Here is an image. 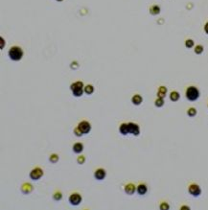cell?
<instances>
[{
    "label": "cell",
    "instance_id": "obj_1",
    "mask_svg": "<svg viewBox=\"0 0 208 210\" xmlns=\"http://www.w3.org/2000/svg\"><path fill=\"white\" fill-rule=\"evenodd\" d=\"M200 93L199 88L194 87V85L187 87L186 91H185L186 99L188 100V101H191V102L197 101V100L200 98Z\"/></svg>",
    "mask_w": 208,
    "mask_h": 210
},
{
    "label": "cell",
    "instance_id": "obj_2",
    "mask_svg": "<svg viewBox=\"0 0 208 210\" xmlns=\"http://www.w3.org/2000/svg\"><path fill=\"white\" fill-rule=\"evenodd\" d=\"M70 89L72 90V93L75 96V97H81V96L84 94L85 91V87L82 82H76L74 84H72L70 85Z\"/></svg>",
    "mask_w": 208,
    "mask_h": 210
},
{
    "label": "cell",
    "instance_id": "obj_3",
    "mask_svg": "<svg viewBox=\"0 0 208 210\" xmlns=\"http://www.w3.org/2000/svg\"><path fill=\"white\" fill-rule=\"evenodd\" d=\"M23 56V51L18 46H13L9 51V57L13 61H20Z\"/></svg>",
    "mask_w": 208,
    "mask_h": 210
},
{
    "label": "cell",
    "instance_id": "obj_4",
    "mask_svg": "<svg viewBox=\"0 0 208 210\" xmlns=\"http://www.w3.org/2000/svg\"><path fill=\"white\" fill-rule=\"evenodd\" d=\"M188 192L193 197H199V196H200V194H202V188H200L199 184L191 183L188 186Z\"/></svg>",
    "mask_w": 208,
    "mask_h": 210
},
{
    "label": "cell",
    "instance_id": "obj_5",
    "mask_svg": "<svg viewBox=\"0 0 208 210\" xmlns=\"http://www.w3.org/2000/svg\"><path fill=\"white\" fill-rule=\"evenodd\" d=\"M128 132L129 134H133L134 136H138L140 134V127L137 124L130 122L128 123Z\"/></svg>",
    "mask_w": 208,
    "mask_h": 210
},
{
    "label": "cell",
    "instance_id": "obj_6",
    "mask_svg": "<svg viewBox=\"0 0 208 210\" xmlns=\"http://www.w3.org/2000/svg\"><path fill=\"white\" fill-rule=\"evenodd\" d=\"M43 175V170L39 167H36L30 172V178L33 180H39Z\"/></svg>",
    "mask_w": 208,
    "mask_h": 210
},
{
    "label": "cell",
    "instance_id": "obj_7",
    "mask_svg": "<svg viewBox=\"0 0 208 210\" xmlns=\"http://www.w3.org/2000/svg\"><path fill=\"white\" fill-rule=\"evenodd\" d=\"M78 129L81 130L82 134H87L89 133L90 130H91V125H90V123L87 121H82L79 123Z\"/></svg>",
    "mask_w": 208,
    "mask_h": 210
},
{
    "label": "cell",
    "instance_id": "obj_8",
    "mask_svg": "<svg viewBox=\"0 0 208 210\" xmlns=\"http://www.w3.org/2000/svg\"><path fill=\"white\" fill-rule=\"evenodd\" d=\"M69 202L72 205H79L82 202V196L79 193H73L71 194V196L69 197Z\"/></svg>",
    "mask_w": 208,
    "mask_h": 210
},
{
    "label": "cell",
    "instance_id": "obj_9",
    "mask_svg": "<svg viewBox=\"0 0 208 210\" xmlns=\"http://www.w3.org/2000/svg\"><path fill=\"white\" fill-rule=\"evenodd\" d=\"M106 171L104 170V169H102V168H100V169L96 170L95 173H94V177H95L96 180H104V178H106Z\"/></svg>",
    "mask_w": 208,
    "mask_h": 210
},
{
    "label": "cell",
    "instance_id": "obj_10",
    "mask_svg": "<svg viewBox=\"0 0 208 210\" xmlns=\"http://www.w3.org/2000/svg\"><path fill=\"white\" fill-rule=\"evenodd\" d=\"M136 191L139 195L143 196L145 194H147L148 192V186L145 183H140L138 186L136 187Z\"/></svg>",
    "mask_w": 208,
    "mask_h": 210
},
{
    "label": "cell",
    "instance_id": "obj_11",
    "mask_svg": "<svg viewBox=\"0 0 208 210\" xmlns=\"http://www.w3.org/2000/svg\"><path fill=\"white\" fill-rule=\"evenodd\" d=\"M135 190H136V187L133 183H128L126 186H125V192L128 195H133Z\"/></svg>",
    "mask_w": 208,
    "mask_h": 210
},
{
    "label": "cell",
    "instance_id": "obj_12",
    "mask_svg": "<svg viewBox=\"0 0 208 210\" xmlns=\"http://www.w3.org/2000/svg\"><path fill=\"white\" fill-rule=\"evenodd\" d=\"M167 91L168 89L164 85H161V87H159L158 90H157V97H160V98H165L166 95H167Z\"/></svg>",
    "mask_w": 208,
    "mask_h": 210
},
{
    "label": "cell",
    "instance_id": "obj_13",
    "mask_svg": "<svg viewBox=\"0 0 208 210\" xmlns=\"http://www.w3.org/2000/svg\"><path fill=\"white\" fill-rule=\"evenodd\" d=\"M21 191L23 194H30L33 191V186L30 183H23L21 186Z\"/></svg>",
    "mask_w": 208,
    "mask_h": 210
},
{
    "label": "cell",
    "instance_id": "obj_14",
    "mask_svg": "<svg viewBox=\"0 0 208 210\" xmlns=\"http://www.w3.org/2000/svg\"><path fill=\"white\" fill-rule=\"evenodd\" d=\"M142 102H143V98H142V96L139 94H135V95H133V97L131 98V103L135 106L141 105Z\"/></svg>",
    "mask_w": 208,
    "mask_h": 210
},
{
    "label": "cell",
    "instance_id": "obj_15",
    "mask_svg": "<svg viewBox=\"0 0 208 210\" xmlns=\"http://www.w3.org/2000/svg\"><path fill=\"white\" fill-rule=\"evenodd\" d=\"M170 100H171L172 102H178V100L180 99V94L178 91H176V90H173L171 93H170Z\"/></svg>",
    "mask_w": 208,
    "mask_h": 210
},
{
    "label": "cell",
    "instance_id": "obj_16",
    "mask_svg": "<svg viewBox=\"0 0 208 210\" xmlns=\"http://www.w3.org/2000/svg\"><path fill=\"white\" fill-rule=\"evenodd\" d=\"M119 132L122 135H127L129 134L128 132V123H122L119 127Z\"/></svg>",
    "mask_w": 208,
    "mask_h": 210
},
{
    "label": "cell",
    "instance_id": "obj_17",
    "mask_svg": "<svg viewBox=\"0 0 208 210\" xmlns=\"http://www.w3.org/2000/svg\"><path fill=\"white\" fill-rule=\"evenodd\" d=\"M73 151L76 154H81L84 151V145L82 143H76L73 145Z\"/></svg>",
    "mask_w": 208,
    "mask_h": 210
},
{
    "label": "cell",
    "instance_id": "obj_18",
    "mask_svg": "<svg viewBox=\"0 0 208 210\" xmlns=\"http://www.w3.org/2000/svg\"><path fill=\"white\" fill-rule=\"evenodd\" d=\"M164 104H165L164 98L157 97V99L154 101V106H157V108H162V106H164Z\"/></svg>",
    "mask_w": 208,
    "mask_h": 210
},
{
    "label": "cell",
    "instance_id": "obj_19",
    "mask_svg": "<svg viewBox=\"0 0 208 210\" xmlns=\"http://www.w3.org/2000/svg\"><path fill=\"white\" fill-rule=\"evenodd\" d=\"M85 92L87 95H91L93 92H94V87H93V85H87L85 87Z\"/></svg>",
    "mask_w": 208,
    "mask_h": 210
},
{
    "label": "cell",
    "instance_id": "obj_20",
    "mask_svg": "<svg viewBox=\"0 0 208 210\" xmlns=\"http://www.w3.org/2000/svg\"><path fill=\"white\" fill-rule=\"evenodd\" d=\"M150 12H151V13H152V15H154V16H155V15H158V13H160V8H159L158 6L154 5V6L151 7V9H150Z\"/></svg>",
    "mask_w": 208,
    "mask_h": 210
},
{
    "label": "cell",
    "instance_id": "obj_21",
    "mask_svg": "<svg viewBox=\"0 0 208 210\" xmlns=\"http://www.w3.org/2000/svg\"><path fill=\"white\" fill-rule=\"evenodd\" d=\"M197 109L195 108H193V106L192 108H189L188 111H187V115L189 117H195L197 115Z\"/></svg>",
    "mask_w": 208,
    "mask_h": 210
},
{
    "label": "cell",
    "instance_id": "obj_22",
    "mask_svg": "<svg viewBox=\"0 0 208 210\" xmlns=\"http://www.w3.org/2000/svg\"><path fill=\"white\" fill-rule=\"evenodd\" d=\"M53 198H54L55 201H61V199H62V194H61V192H60V191L55 192V193H54V195H53Z\"/></svg>",
    "mask_w": 208,
    "mask_h": 210
},
{
    "label": "cell",
    "instance_id": "obj_23",
    "mask_svg": "<svg viewBox=\"0 0 208 210\" xmlns=\"http://www.w3.org/2000/svg\"><path fill=\"white\" fill-rule=\"evenodd\" d=\"M159 208H160L161 210H169L170 209V205L168 202H162L160 205H159Z\"/></svg>",
    "mask_w": 208,
    "mask_h": 210
},
{
    "label": "cell",
    "instance_id": "obj_24",
    "mask_svg": "<svg viewBox=\"0 0 208 210\" xmlns=\"http://www.w3.org/2000/svg\"><path fill=\"white\" fill-rule=\"evenodd\" d=\"M50 161L52 163H57L58 161H59V156L58 154H51L50 156Z\"/></svg>",
    "mask_w": 208,
    "mask_h": 210
},
{
    "label": "cell",
    "instance_id": "obj_25",
    "mask_svg": "<svg viewBox=\"0 0 208 210\" xmlns=\"http://www.w3.org/2000/svg\"><path fill=\"white\" fill-rule=\"evenodd\" d=\"M203 52V46L202 45H197L195 47V53L197 54V55H200V54H202Z\"/></svg>",
    "mask_w": 208,
    "mask_h": 210
},
{
    "label": "cell",
    "instance_id": "obj_26",
    "mask_svg": "<svg viewBox=\"0 0 208 210\" xmlns=\"http://www.w3.org/2000/svg\"><path fill=\"white\" fill-rule=\"evenodd\" d=\"M185 46L187 48H192L194 46V41L192 39H187L185 41Z\"/></svg>",
    "mask_w": 208,
    "mask_h": 210
},
{
    "label": "cell",
    "instance_id": "obj_27",
    "mask_svg": "<svg viewBox=\"0 0 208 210\" xmlns=\"http://www.w3.org/2000/svg\"><path fill=\"white\" fill-rule=\"evenodd\" d=\"M85 157L84 156H80L78 157V159H77V162L79 164H84L85 163Z\"/></svg>",
    "mask_w": 208,
    "mask_h": 210
},
{
    "label": "cell",
    "instance_id": "obj_28",
    "mask_svg": "<svg viewBox=\"0 0 208 210\" xmlns=\"http://www.w3.org/2000/svg\"><path fill=\"white\" fill-rule=\"evenodd\" d=\"M74 133H75V135H76V136H79V137L82 135V132L78 129V127H77V128H76V129H74Z\"/></svg>",
    "mask_w": 208,
    "mask_h": 210
},
{
    "label": "cell",
    "instance_id": "obj_29",
    "mask_svg": "<svg viewBox=\"0 0 208 210\" xmlns=\"http://www.w3.org/2000/svg\"><path fill=\"white\" fill-rule=\"evenodd\" d=\"M204 31H205V33L208 35V22L204 25Z\"/></svg>",
    "mask_w": 208,
    "mask_h": 210
},
{
    "label": "cell",
    "instance_id": "obj_30",
    "mask_svg": "<svg viewBox=\"0 0 208 210\" xmlns=\"http://www.w3.org/2000/svg\"><path fill=\"white\" fill-rule=\"evenodd\" d=\"M180 209H190V207H189V206L183 205V206H181V207H180Z\"/></svg>",
    "mask_w": 208,
    "mask_h": 210
},
{
    "label": "cell",
    "instance_id": "obj_31",
    "mask_svg": "<svg viewBox=\"0 0 208 210\" xmlns=\"http://www.w3.org/2000/svg\"><path fill=\"white\" fill-rule=\"evenodd\" d=\"M57 1H59V2H61V1H62V0H57Z\"/></svg>",
    "mask_w": 208,
    "mask_h": 210
},
{
    "label": "cell",
    "instance_id": "obj_32",
    "mask_svg": "<svg viewBox=\"0 0 208 210\" xmlns=\"http://www.w3.org/2000/svg\"><path fill=\"white\" fill-rule=\"evenodd\" d=\"M207 106H208V105H207Z\"/></svg>",
    "mask_w": 208,
    "mask_h": 210
}]
</instances>
